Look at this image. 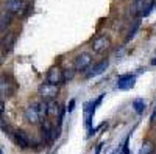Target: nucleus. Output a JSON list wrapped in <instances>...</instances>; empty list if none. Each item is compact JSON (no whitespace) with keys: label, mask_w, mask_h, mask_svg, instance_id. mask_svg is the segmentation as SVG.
<instances>
[{"label":"nucleus","mask_w":156,"mask_h":154,"mask_svg":"<svg viewBox=\"0 0 156 154\" xmlns=\"http://www.w3.org/2000/svg\"><path fill=\"white\" fill-rule=\"evenodd\" d=\"M95 103L94 101H89V103H84V126L87 132H90L94 129L92 128V118H94V114H95Z\"/></svg>","instance_id":"5"},{"label":"nucleus","mask_w":156,"mask_h":154,"mask_svg":"<svg viewBox=\"0 0 156 154\" xmlns=\"http://www.w3.org/2000/svg\"><path fill=\"white\" fill-rule=\"evenodd\" d=\"M0 91H2V98H5V95H11L12 91H9V81L5 75H2V83H0Z\"/></svg>","instance_id":"15"},{"label":"nucleus","mask_w":156,"mask_h":154,"mask_svg":"<svg viewBox=\"0 0 156 154\" xmlns=\"http://www.w3.org/2000/svg\"><path fill=\"white\" fill-rule=\"evenodd\" d=\"M150 64H151V66H156V55H154V58L150 61Z\"/></svg>","instance_id":"24"},{"label":"nucleus","mask_w":156,"mask_h":154,"mask_svg":"<svg viewBox=\"0 0 156 154\" xmlns=\"http://www.w3.org/2000/svg\"><path fill=\"white\" fill-rule=\"evenodd\" d=\"M25 2L23 0H6L5 2V8H6V12L9 14L16 16V14H20V12L25 9Z\"/></svg>","instance_id":"8"},{"label":"nucleus","mask_w":156,"mask_h":154,"mask_svg":"<svg viewBox=\"0 0 156 154\" xmlns=\"http://www.w3.org/2000/svg\"><path fill=\"white\" fill-rule=\"evenodd\" d=\"M101 146H103V143H98V145H97V148H95V154H100V151H101Z\"/></svg>","instance_id":"23"},{"label":"nucleus","mask_w":156,"mask_h":154,"mask_svg":"<svg viewBox=\"0 0 156 154\" xmlns=\"http://www.w3.org/2000/svg\"><path fill=\"white\" fill-rule=\"evenodd\" d=\"M145 108H147V104H145L144 98H136V100L133 101V109L136 111L137 115H142V114H144Z\"/></svg>","instance_id":"14"},{"label":"nucleus","mask_w":156,"mask_h":154,"mask_svg":"<svg viewBox=\"0 0 156 154\" xmlns=\"http://www.w3.org/2000/svg\"><path fill=\"white\" fill-rule=\"evenodd\" d=\"M90 47H92V51L97 53V55L105 53V51L111 47V37L108 34H100V36H97L95 39L92 41Z\"/></svg>","instance_id":"3"},{"label":"nucleus","mask_w":156,"mask_h":154,"mask_svg":"<svg viewBox=\"0 0 156 154\" xmlns=\"http://www.w3.org/2000/svg\"><path fill=\"white\" fill-rule=\"evenodd\" d=\"M37 94L41 95V98L44 101H48V100H55L59 94V87L55 86V84H50V83H42L37 89Z\"/></svg>","instance_id":"2"},{"label":"nucleus","mask_w":156,"mask_h":154,"mask_svg":"<svg viewBox=\"0 0 156 154\" xmlns=\"http://www.w3.org/2000/svg\"><path fill=\"white\" fill-rule=\"evenodd\" d=\"M47 83L59 86L61 83H64V70H61L59 67H51L47 72Z\"/></svg>","instance_id":"7"},{"label":"nucleus","mask_w":156,"mask_h":154,"mask_svg":"<svg viewBox=\"0 0 156 154\" xmlns=\"http://www.w3.org/2000/svg\"><path fill=\"white\" fill-rule=\"evenodd\" d=\"M148 2L147 0H134L133 2V5H131V16H136V17H139V14L142 12V9L145 8V5H147Z\"/></svg>","instance_id":"11"},{"label":"nucleus","mask_w":156,"mask_h":154,"mask_svg":"<svg viewBox=\"0 0 156 154\" xmlns=\"http://www.w3.org/2000/svg\"><path fill=\"white\" fill-rule=\"evenodd\" d=\"M134 84H136V75L134 73H125V75H120L117 78L115 87L119 91H129Z\"/></svg>","instance_id":"4"},{"label":"nucleus","mask_w":156,"mask_h":154,"mask_svg":"<svg viewBox=\"0 0 156 154\" xmlns=\"http://www.w3.org/2000/svg\"><path fill=\"white\" fill-rule=\"evenodd\" d=\"M75 69H66L64 70V83H69L73 80V75H75Z\"/></svg>","instance_id":"18"},{"label":"nucleus","mask_w":156,"mask_h":154,"mask_svg":"<svg viewBox=\"0 0 156 154\" xmlns=\"http://www.w3.org/2000/svg\"><path fill=\"white\" fill-rule=\"evenodd\" d=\"M139 154H154V143L151 140H144V143L139 149Z\"/></svg>","instance_id":"12"},{"label":"nucleus","mask_w":156,"mask_h":154,"mask_svg":"<svg viewBox=\"0 0 156 154\" xmlns=\"http://www.w3.org/2000/svg\"><path fill=\"white\" fill-rule=\"evenodd\" d=\"M154 120H156V108H154V111H153V114H151V117H150V121H151V123H154Z\"/></svg>","instance_id":"22"},{"label":"nucleus","mask_w":156,"mask_h":154,"mask_svg":"<svg viewBox=\"0 0 156 154\" xmlns=\"http://www.w3.org/2000/svg\"><path fill=\"white\" fill-rule=\"evenodd\" d=\"M12 139H14L16 145H17L19 148H22V149H27V148H30V145H31V140H30L28 134L25 132V131H22V129H17V131L12 132Z\"/></svg>","instance_id":"6"},{"label":"nucleus","mask_w":156,"mask_h":154,"mask_svg":"<svg viewBox=\"0 0 156 154\" xmlns=\"http://www.w3.org/2000/svg\"><path fill=\"white\" fill-rule=\"evenodd\" d=\"M154 8H156V0H151V2H148V3L145 5V8L142 9V12L139 14V19H142V17H148Z\"/></svg>","instance_id":"17"},{"label":"nucleus","mask_w":156,"mask_h":154,"mask_svg":"<svg viewBox=\"0 0 156 154\" xmlns=\"http://www.w3.org/2000/svg\"><path fill=\"white\" fill-rule=\"evenodd\" d=\"M11 20H12V14H9V12H3V14H2V22H0V30H2V34H5L6 28L11 25Z\"/></svg>","instance_id":"13"},{"label":"nucleus","mask_w":156,"mask_h":154,"mask_svg":"<svg viewBox=\"0 0 156 154\" xmlns=\"http://www.w3.org/2000/svg\"><path fill=\"white\" fill-rule=\"evenodd\" d=\"M0 154H3V149H0Z\"/></svg>","instance_id":"25"},{"label":"nucleus","mask_w":156,"mask_h":154,"mask_svg":"<svg viewBox=\"0 0 156 154\" xmlns=\"http://www.w3.org/2000/svg\"><path fill=\"white\" fill-rule=\"evenodd\" d=\"M128 140H129V135L125 139V142H123V146L120 148V152L119 154H131V151H129V148H128Z\"/></svg>","instance_id":"19"},{"label":"nucleus","mask_w":156,"mask_h":154,"mask_svg":"<svg viewBox=\"0 0 156 154\" xmlns=\"http://www.w3.org/2000/svg\"><path fill=\"white\" fill-rule=\"evenodd\" d=\"M2 131H3V132H6V134H12V132H11V129H9V126H8V123L5 121V118H3V117H2Z\"/></svg>","instance_id":"20"},{"label":"nucleus","mask_w":156,"mask_h":154,"mask_svg":"<svg viewBox=\"0 0 156 154\" xmlns=\"http://www.w3.org/2000/svg\"><path fill=\"white\" fill-rule=\"evenodd\" d=\"M61 112V106L56 103V100L47 101V117H58Z\"/></svg>","instance_id":"10"},{"label":"nucleus","mask_w":156,"mask_h":154,"mask_svg":"<svg viewBox=\"0 0 156 154\" xmlns=\"http://www.w3.org/2000/svg\"><path fill=\"white\" fill-rule=\"evenodd\" d=\"M92 61H94L92 55L87 53V51H83V53H80V55L75 58V61H73V69H75L76 72L83 73V72H86L90 66H92Z\"/></svg>","instance_id":"1"},{"label":"nucleus","mask_w":156,"mask_h":154,"mask_svg":"<svg viewBox=\"0 0 156 154\" xmlns=\"http://www.w3.org/2000/svg\"><path fill=\"white\" fill-rule=\"evenodd\" d=\"M108 66H109V61L108 59H101L100 62H97L95 66L90 69L87 73H86V80H90V78H95V76H98V75H101L103 72H106V69H108Z\"/></svg>","instance_id":"9"},{"label":"nucleus","mask_w":156,"mask_h":154,"mask_svg":"<svg viewBox=\"0 0 156 154\" xmlns=\"http://www.w3.org/2000/svg\"><path fill=\"white\" fill-rule=\"evenodd\" d=\"M140 28V19H136L134 22H133V25H131V28H129V31H128V34H126V42H129L133 39V37L136 36V33H137V30Z\"/></svg>","instance_id":"16"},{"label":"nucleus","mask_w":156,"mask_h":154,"mask_svg":"<svg viewBox=\"0 0 156 154\" xmlns=\"http://www.w3.org/2000/svg\"><path fill=\"white\" fill-rule=\"evenodd\" d=\"M73 108H75V100H70L69 106H67V112H72V111H73Z\"/></svg>","instance_id":"21"}]
</instances>
